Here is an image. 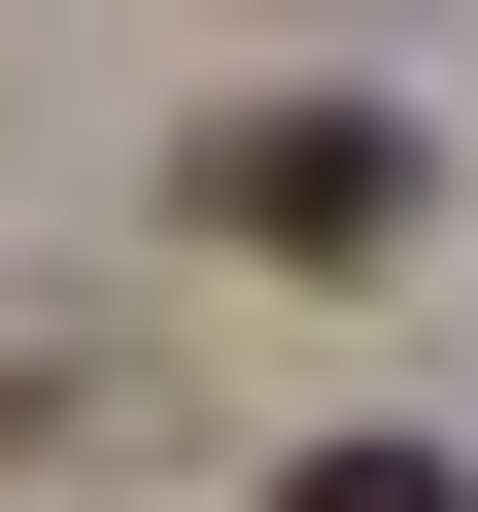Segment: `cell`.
<instances>
[{"label":"cell","instance_id":"obj_2","mask_svg":"<svg viewBox=\"0 0 478 512\" xmlns=\"http://www.w3.org/2000/svg\"><path fill=\"white\" fill-rule=\"evenodd\" d=\"M274 512H478V478H444V444H308Z\"/></svg>","mask_w":478,"mask_h":512},{"label":"cell","instance_id":"obj_1","mask_svg":"<svg viewBox=\"0 0 478 512\" xmlns=\"http://www.w3.org/2000/svg\"><path fill=\"white\" fill-rule=\"evenodd\" d=\"M205 239H239V274H410V137L376 103H239L205 137Z\"/></svg>","mask_w":478,"mask_h":512}]
</instances>
